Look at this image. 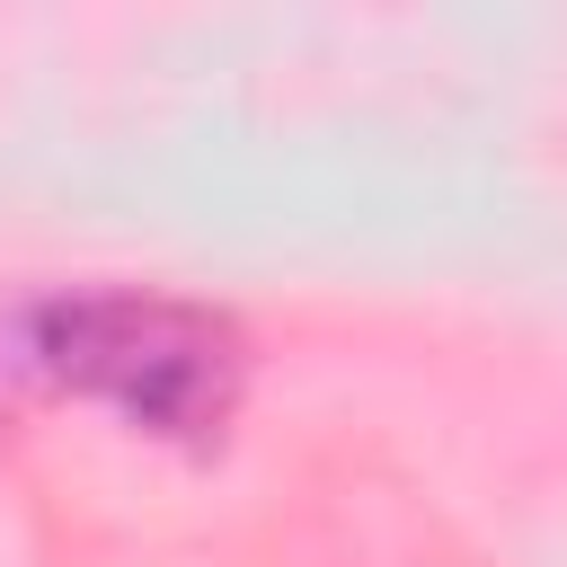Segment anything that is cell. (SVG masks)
Listing matches in <instances>:
<instances>
[{"mask_svg": "<svg viewBox=\"0 0 567 567\" xmlns=\"http://www.w3.org/2000/svg\"><path fill=\"white\" fill-rule=\"evenodd\" d=\"M9 363L53 390L106 399L115 416H133L142 434H168V443H221V425L248 390V346L213 301L133 292V284L27 301L9 319Z\"/></svg>", "mask_w": 567, "mask_h": 567, "instance_id": "6da1fadb", "label": "cell"}]
</instances>
